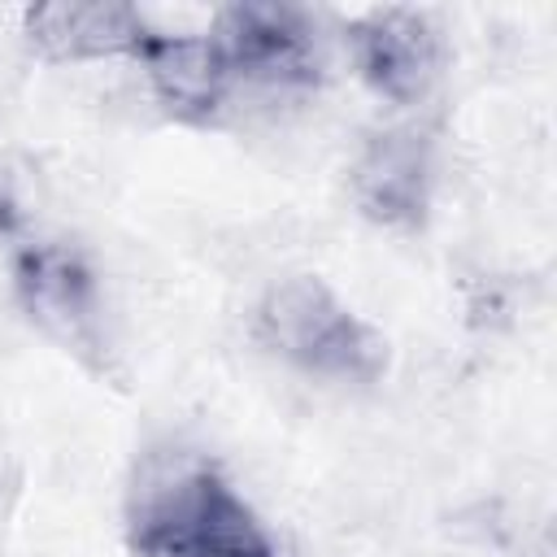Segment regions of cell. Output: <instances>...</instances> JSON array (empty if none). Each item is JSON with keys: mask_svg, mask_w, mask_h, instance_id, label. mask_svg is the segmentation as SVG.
<instances>
[{"mask_svg": "<svg viewBox=\"0 0 557 557\" xmlns=\"http://www.w3.org/2000/svg\"><path fill=\"white\" fill-rule=\"evenodd\" d=\"M126 544L131 557H278L252 505L209 461L148 470L126 509Z\"/></svg>", "mask_w": 557, "mask_h": 557, "instance_id": "6da1fadb", "label": "cell"}, {"mask_svg": "<svg viewBox=\"0 0 557 557\" xmlns=\"http://www.w3.org/2000/svg\"><path fill=\"white\" fill-rule=\"evenodd\" d=\"M252 339L292 370L326 383H374L387 370V339L318 274H287L265 287Z\"/></svg>", "mask_w": 557, "mask_h": 557, "instance_id": "7a4b0ae2", "label": "cell"}, {"mask_svg": "<svg viewBox=\"0 0 557 557\" xmlns=\"http://www.w3.org/2000/svg\"><path fill=\"white\" fill-rule=\"evenodd\" d=\"M13 292L22 313L87 370H113L104 300L91 265L65 239H22L13 248Z\"/></svg>", "mask_w": 557, "mask_h": 557, "instance_id": "3957f363", "label": "cell"}, {"mask_svg": "<svg viewBox=\"0 0 557 557\" xmlns=\"http://www.w3.org/2000/svg\"><path fill=\"white\" fill-rule=\"evenodd\" d=\"M226 61L231 78L265 87H309L322 78V30L300 4L239 0L222 4L205 30Z\"/></svg>", "mask_w": 557, "mask_h": 557, "instance_id": "277c9868", "label": "cell"}, {"mask_svg": "<svg viewBox=\"0 0 557 557\" xmlns=\"http://www.w3.org/2000/svg\"><path fill=\"white\" fill-rule=\"evenodd\" d=\"M344 44L361 83L392 104H422L444 74V35L431 13L409 4H383L348 17Z\"/></svg>", "mask_w": 557, "mask_h": 557, "instance_id": "5b68a950", "label": "cell"}, {"mask_svg": "<svg viewBox=\"0 0 557 557\" xmlns=\"http://www.w3.org/2000/svg\"><path fill=\"white\" fill-rule=\"evenodd\" d=\"M431 183H435L431 139L418 126L374 131L348 170V187H352L357 209L370 222L392 226V231L422 226V218L431 209Z\"/></svg>", "mask_w": 557, "mask_h": 557, "instance_id": "8992f818", "label": "cell"}, {"mask_svg": "<svg viewBox=\"0 0 557 557\" xmlns=\"http://www.w3.org/2000/svg\"><path fill=\"white\" fill-rule=\"evenodd\" d=\"M157 26L122 0H44L22 9V35L44 61L139 57Z\"/></svg>", "mask_w": 557, "mask_h": 557, "instance_id": "52a82bcc", "label": "cell"}, {"mask_svg": "<svg viewBox=\"0 0 557 557\" xmlns=\"http://www.w3.org/2000/svg\"><path fill=\"white\" fill-rule=\"evenodd\" d=\"M148 74V87L157 96V104L191 126H209L231 91V70L218 57L209 35H170V30H152L148 44L135 57Z\"/></svg>", "mask_w": 557, "mask_h": 557, "instance_id": "ba28073f", "label": "cell"}]
</instances>
